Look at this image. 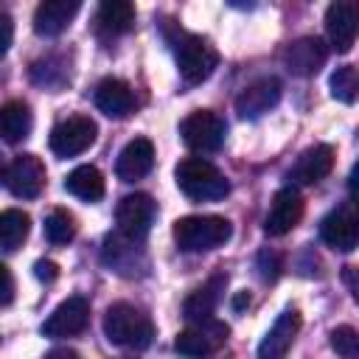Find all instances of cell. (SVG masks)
Segmentation results:
<instances>
[{
	"mask_svg": "<svg viewBox=\"0 0 359 359\" xmlns=\"http://www.w3.org/2000/svg\"><path fill=\"white\" fill-rule=\"evenodd\" d=\"M163 36L168 42V48L174 50L180 76L185 84H202L219 65V53L213 50V45L191 31H182L177 22L165 20L163 22Z\"/></svg>",
	"mask_w": 359,
	"mask_h": 359,
	"instance_id": "cell-1",
	"label": "cell"
},
{
	"mask_svg": "<svg viewBox=\"0 0 359 359\" xmlns=\"http://www.w3.org/2000/svg\"><path fill=\"white\" fill-rule=\"evenodd\" d=\"M104 334L112 345L143 351L154 339V323L143 309L132 303H112L104 314Z\"/></svg>",
	"mask_w": 359,
	"mask_h": 359,
	"instance_id": "cell-2",
	"label": "cell"
},
{
	"mask_svg": "<svg viewBox=\"0 0 359 359\" xmlns=\"http://www.w3.org/2000/svg\"><path fill=\"white\" fill-rule=\"evenodd\" d=\"M177 188L194 202H216L230 194L227 177L205 157H185L174 168Z\"/></svg>",
	"mask_w": 359,
	"mask_h": 359,
	"instance_id": "cell-3",
	"label": "cell"
},
{
	"mask_svg": "<svg viewBox=\"0 0 359 359\" xmlns=\"http://www.w3.org/2000/svg\"><path fill=\"white\" fill-rule=\"evenodd\" d=\"M233 224L224 216H182L174 222V241L182 252H208L230 241Z\"/></svg>",
	"mask_w": 359,
	"mask_h": 359,
	"instance_id": "cell-4",
	"label": "cell"
},
{
	"mask_svg": "<svg viewBox=\"0 0 359 359\" xmlns=\"http://www.w3.org/2000/svg\"><path fill=\"white\" fill-rule=\"evenodd\" d=\"M320 238L337 252H351L359 247V199L342 202L320 222Z\"/></svg>",
	"mask_w": 359,
	"mask_h": 359,
	"instance_id": "cell-5",
	"label": "cell"
},
{
	"mask_svg": "<svg viewBox=\"0 0 359 359\" xmlns=\"http://www.w3.org/2000/svg\"><path fill=\"white\" fill-rule=\"evenodd\" d=\"M180 135H182V143L188 149L208 154V151L222 149L224 135H227V123H224V118H219L210 109H194L191 115L182 118Z\"/></svg>",
	"mask_w": 359,
	"mask_h": 359,
	"instance_id": "cell-6",
	"label": "cell"
},
{
	"mask_svg": "<svg viewBox=\"0 0 359 359\" xmlns=\"http://www.w3.org/2000/svg\"><path fill=\"white\" fill-rule=\"evenodd\" d=\"M98 126L87 115H70L50 129V151L56 157H76L95 143Z\"/></svg>",
	"mask_w": 359,
	"mask_h": 359,
	"instance_id": "cell-7",
	"label": "cell"
},
{
	"mask_svg": "<svg viewBox=\"0 0 359 359\" xmlns=\"http://www.w3.org/2000/svg\"><path fill=\"white\" fill-rule=\"evenodd\" d=\"M3 185L17 199H36L45 188V163L36 154H17L3 168Z\"/></svg>",
	"mask_w": 359,
	"mask_h": 359,
	"instance_id": "cell-8",
	"label": "cell"
},
{
	"mask_svg": "<svg viewBox=\"0 0 359 359\" xmlns=\"http://www.w3.org/2000/svg\"><path fill=\"white\" fill-rule=\"evenodd\" d=\"M325 34L337 53H348L359 36V0H331L325 8Z\"/></svg>",
	"mask_w": 359,
	"mask_h": 359,
	"instance_id": "cell-9",
	"label": "cell"
},
{
	"mask_svg": "<svg viewBox=\"0 0 359 359\" xmlns=\"http://www.w3.org/2000/svg\"><path fill=\"white\" fill-rule=\"evenodd\" d=\"M303 219V196L294 185H286L280 191H275L266 219H264V233L272 238H280L286 233H292L297 227V222Z\"/></svg>",
	"mask_w": 359,
	"mask_h": 359,
	"instance_id": "cell-10",
	"label": "cell"
},
{
	"mask_svg": "<svg viewBox=\"0 0 359 359\" xmlns=\"http://www.w3.org/2000/svg\"><path fill=\"white\" fill-rule=\"evenodd\" d=\"M87 323H90V300L81 294H73L48 314V320L42 323V334L50 339H65V337L81 334Z\"/></svg>",
	"mask_w": 359,
	"mask_h": 359,
	"instance_id": "cell-11",
	"label": "cell"
},
{
	"mask_svg": "<svg viewBox=\"0 0 359 359\" xmlns=\"http://www.w3.org/2000/svg\"><path fill=\"white\" fill-rule=\"evenodd\" d=\"M230 328L219 320H202V323H191V328L180 331L174 339V351L182 356H208L213 353L219 345H224Z\"/></svg>",
	"mask_w": 359,
	"mask_h": 359,
	"instance_id": "cell-12",
	"label": "cell"
},
{
	"mask_svg": "<svg viewBox=\"0 0 359 359\" xmlns=\"http://www.w3.org/2000/svg\"><path fill=\"white\" fill-rule=\"evenodd\" d=\"M151 219H154V199L149 194H129L118 202L115 222L126 238L143 241L151 230Z\"/></svg>",
	"mask_w": 359,
	"mask_h": 359,
	"instance_id": "cell-13",
	"label": "cell"
},
{
	"mask_svg": "<svg viewBox=\"0 0 359 359\" xmlns=\"http://www.w3.org/2000/svg\"><path fill=\"white\" fill-rule=\"evenodd\" d=\"M280 93H283V87H280V81H278L275 76H264V79L247 84V87L238 93V98H236V112H238V118L255 121V118L266 115L272 107H278Z\"/></svg>",
	"mask_w": 359,
	"mask_h": 359,
	"instance_id": "cell-14",
	"label": "cell"
},
{
	"mask_svg": "<svg viewBox=\"0 0 359 359\" xmlns=\"http://www.w3.org/2000/svg\"><path fill=\"white\" fill-rule=\"evenodd\" d=\"M104 264L109 269H115L118 275L135 278L137 269H146V255L140 250V241L126 238L118 230L115 236H107V241H104Z\"/></svg>",
	"mask_w": 359,
	"mask_h": 359,
	"instance_id": "cell-15",
	"label": "cell"
},
{
	"mask_svg": "<svg viewBox=\"0 0 359 359\" xmlns=\"http://www.w3.org/2000/svg\"><path fill=\"white\" fill-rule=\"evenodd\" d=\"M334 168V149L328 143H317L309 146L297 163L289 168V182L294 185H317L320 180H325Z\"/></svg>",
	"mask_w": 359,
	"mask_h": 359,
	"instance_id": "cell-16",
	"label": "cell"
},
{
	"mask_svg": "<svg viewBox=\"0 0 359 359\" xmlns=\"http://www.w3.org/2000/svg\"><path fill=\"white\" fill-rule=\"evenodd\" d=\"M328 59V48L320 36H300L283 50V62L294 76H314Z\"/></svg>",
	"mask_w": 359,
	"mask_h": 359,
	"instance_id": "cell-17",
	"label": "cell"
},
{
	"mask_svg": "<svg viewBox=\"0 0 359 359\" xmlns=\"http://www.w3.org/2000/svg\"><path fill=\"white\" fill-rule=\"evenodd\" d=\"M151 165H154V143L149 137H135L121 149L115 174L121 182H137L151 171Z\"/></svg>",
	"mask_w": 359,
	"mask_h": 359,
	"instance_id": "cell-18",
	"label": "cell"
},
{
	"mask_svg": "<svg viewBox=\"0 0 359 359\" xmlns=\"http://www.w3.org/2000/svg\"><path fill=\"white\" fill-rule=\"evenodd\" d=\"M297 331H300V311L289 306V309L280 311V317L275 320V325H272V328L266 331V337L261 339L258 356H261V359H280V356L292 348Z\"/></svg>",
	"mask_w": 359,
	"mask_h": 359,
	"instance_id": "cell-19",
	"label": "cell"
},
{
	"mask_svg": "<svg viewBox=\"0 0 359 359\" xmlns=\"http://www.w3.org/2000/svg\"><path fill=\"white\" fill-rule=\"evenodd\" d=\"M81 0H39L34 11V31L39 36H59L79 14Z\"/></svg>",
	"mask_w": 359,
	"mask_h": 359,
	"instance_id": "cell-20",
	"label": "cell"
},
{
	"mask_svg": "<svg viewBox=\"0 0 359 359\" xmlns=\"http://www.w3.org/2000/svg\"><path fill=\"white\" fill-rule=\"evenodd\" d=\"M224 286H227V275L219 272V275H213L208 283H202L199 289H194V292L185 297V303H182V317H185L188 323L210 320L213 311H216V306H219V300H222Z\"/></svg>",
	"mask_w": 359,
	"mask_h": 359,
	"instance_id": "cell-21",
	"label": "cell"
},
{
	"mask_svg": "<svg viewBox=\"0 0 359 359\" xmlns=\"http://www.w3.org/2000/svg\"><path fill=\"white\" fill-rule=\"evenodd\" d=\"M93 101H95V107L107 118H126L129 112H135V93L121 79H104V81H98V87L93 93Z\"/></svg>",
	"mask_w": 359,
	"mask_h": 359,
	"instance_id": "cell-22",
	"label": "cell"
},
{
	"mask_svg": "<svg viewBox=\"0 0 359 359\" xmlns=\"http://www.w3.org/2000/svg\"><path fill=\"white\" fill-rule=\"evenodd\" d=\"M31 126H34V115H31V107L20 98H11L0 107V132H3V140L6 143H20L31 135Z\"/></svg>",
	"mask_w": 359,
	"mask_h": 359,
	"instance_id": "cell-23",
	"label": "cell"
},
{
	"mask_svg": "<svg viewBox=\"0 0 359 359\" xmlns=\"http://www.w3.org/2000/svg\"><path fill=\"white\" fill-rule=\"evenodd\" d=\"M98 31L107 36H121L135 22V3L132 0H101L98 3Z\"/></svg>",
	"mask_w": 359,
	"mask_h": 359,
	"instance_id": "cell-24",
	"label": "cell"
},
{
	"mask_svg": "<svg viewBox=\"0 0 359 359\" xmlns=\"http://www.w3.org/2000/svg\"><path fill=\"white\" fill-rule=\"evenodd\" d=\"M65 191L84 202H98L104 196V174L95 165H79L65 177Z\"/></svg>",
	"mask_w": 359,
	"mask_h": 359,
	"instance_id": "cell-25",
	"label": "cell"
},
{
	"mask_svg": "<svg viewBox=\"0 0 359 359\" xmlns=\"http://www.w3.org/2000/svg\"><path fill=\"white\" fill-rule=\"evenodd\" d=\"M31 233V216L17 210V208H8L0 213V247L6 252H14Z\"/></svg>",
	"mask_w": 359,
	"mask_h": 359,
	"instance_id": "cell-26",
	"label": "cell"
},
{
	"mask_svg": "<svg viewBox=\"0 0 359 359\" xmlns=\"http://www.w3.org/2000/svg\"><path fill=\"white\" fill-rule=\"evenodd\" d=\"M331 95L342 104H356L359 101V65H342L331 73L328 79Z\"/></svg>",
	"mask_w": 359,
	"mask_h": 359,
	"instance_id": "cell-27",
	"label": "cell"
},
{
	"mask_svg": "<svg viewBox=\"0 0 359 359\" xmlns=\"http://www.w3.org/2000/svg\"><path fill=\"white\" fill-rule=\"evenodd\" d=\"M73 236H76V219H73L67 210L56 208V210H50V213L45 216V238H48L50 244L62 247V244L73 241Z\"/></svg>",
	"mask_w": 359,
	"mask_h": 359,
	"instance_id": "cell-28",
	"label": "cell"
},
{
	"mask_svg": "<svg viewBox=\"0 0 359 359\" xmlns=\"http://www.w3.org/2000/svg\"><path fill=\"white\" fill-rule=\"evenodd\" d=\"M331 348L339 356H359V331L351 325H339L331 331Z\"/></svg>",
	"mask_w": 359,
	"mask_h": 359,
	"instance_id": "cell-29",
	"label": "cell"
},
{
	"mask_svg": "<svg viewBox=\"0 0 359 359\" xmlns=\"http://www.w3.org/2000/svg\"><path fill=\"white\" fill-rule=\"evenodd\" d=\"M255 272L264 283H275L278 275H280V255L272 252V250H261L258 258H255Z\"/></svg>",
	"mask_w": 359,
	"mask_h": 359,
	"instance_id": "cell-30",
	"label": "cell"
},
{
	"mask_svg": "<svg viewBox=\"0 0 359 359\" xmlns=\"http://www.w3.org/2000/svg\"><path fill=\"white\" fill-rule=\"evenodd\" d=\"M34 275H36L42 283H53L56 275H59V266H56L53 261H36V264H34Z\"/></svg>",
	"mask_w": 359,
	"mask_h": 359,
	"instance_id": "cell-31",
	"label": "cell"
},
{
	"mask_svg": "<svg viewBox=\"0 0 359 359\" xmlns=\"http://www.w3.org/2000/svg\"><path fill=\"white\" fill-rule=\"evenodd\" d=\"M342 280H345V286L351 289L353 300L359 303V266H345V269H342Z\"/></svg>",
	"mask_w": 359,
	"mask_h": 359,
	"instance_id": "cell-32",
	"label": "cell"
},
{
	"mask_svg": "<svg viewBox=\"0 0 359 359\" xmlns=\"http://www.w3.org/2000/svg\"><path fill=\"white\" fill-rule=\"evenodd\" d=\"M0 275H3V306H8L14 297V278H11L8 266H0Z\"/></svg>",
	"mask_w": 359,
	"mask_h": 359,
	"instance_id": "cell-33",
	"label": "cell"
},
{
	"mask_svg": "<svg viewBox=\"0 0 359 359\" xmlns=\"http://www.w3.org/2000/svg\"><path fill=\"white\" fill-rule=\"evenodd\" d=\"M348 191H351L353 199H359V160L353 163V168H351V174H348Z\"/></svg>",
	"mask_w": 359,
	"mask_h": 359,
	"instance_id": "cell-34",
	"label": "cell"
},
{
	"mask_svg": "<svg viewBox=\"0 0 359 359\" xmlns=\"http://www.w3.org/2000/svg\"><path fill=\"white\" fill-rule=\"evenodd\" d=\"M3 31H6V36H3V53H6L11 45V17L8 14H3Z\"/></svg>",
	"mask_w": 359,
	"mask_h": 359,
	"instance_id": "cell-35",
	"label": "cell"
},
{
	"mask_svg": "<svg viewBox=\"0 0 359 359\" xmlns=\"http://www.w3.org/2000/svg\"><path fill=\"white\" fill-rule=\"evenodd\" d=\"M244 306H250V294H247V292H238L236 300H233V309L238 311V309H244Z\"/></svg>",
	"mask_w": 359,
	"mask_h": 359,
	"instance_id": "cell-36",
	"label": "cell"
}]
</instances>
